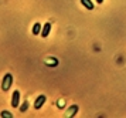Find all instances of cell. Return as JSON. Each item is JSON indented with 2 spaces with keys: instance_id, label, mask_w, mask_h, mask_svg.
<instances>
[{
  "instance_id": "1",
  "label": "cell",
  "mask_w": 126,
  "mask_h": 118,
  "mask_svg": "<svg viewBox=\"0 0 126 118\" xmlns=\"http://www.w3.org/2000/svg\"><path fill=\"white\" fill-rule=\"evenodd\" d=\"M12 83H13V75H12V74H6V75H4V78H3V81H1V90H3V91L10 90Z\"/></svg>"
},
{
  "instance_id": "2",
  "label": "cell",
  "mask_w": 126,
  "mask_h": 118,
  "mask_svg": "<svg viewBox=\"0 0 126 118\" xmlns=\"http://www.w3.org/2000/svg\"><path fill=\"white\" fill-rule=\"evenodd\" d=\"M20 104V91L14 90L13 91V97H12V105L13 108H17Z\"/></svg>"
},
{
  "instance_id": "3",
  "label": "cell",
  "mask_w": 126,
  "mask_h": 118,
  "mask_svg": "<svg viewBox=\"0 0 126 118\" xmlns=\"http://www.w3.org/2000/svg\"><path fill=\"white\" fill-rule=\"evenodd\" d=\"M46 95H40V97H37V100H35V102H34V108L35 110H40L43 105H44V102H46Z\"/></svg>"
},
{
  "instance_id": "4",
  "label": "cell",
  "mask_w": 126,
  "mask_h": 118,
  "mask_svg": "<svg viewBox=\"0 0 126 118\" xmlns=\"http://www.w3.org/2000/svg\"><path fill=\"white\" fill-rule=\"evenodd\" d=\"M50 31H51V23H46L44 27L41 28L40 36L41 37H47V36H50Z\"/></svg>"
},
{
  "instance_id": "5",
  "label": "cell",
  "mask_w": 126,
  "mask_h": 118,
  "mask_svg": "<svg viewBox=\"0 0 126 118\" xmlns=\"http://www.w3.org/2000/svg\"><path fill=\"white\" fill-rule=\"evenodd\" d=\"M81 4L84 6L85 9H88V10H94V3L91 0H81Z\"/></svg>"
},
{
  "instance_id": "6",
  "label": "cell",
  "mask_w": 126,
  "mask_h": 118,
  "mask_svg": "<svg viewBox=\"0 0 126 118\" xmlns=\"http://www.w3.org/2000/svg\"><path fill=\"white\" fill-rule=\"evenodd\" d=\"M41 33V24L40 23H35L34 26H33V34L34 36H38Z\"/></svg>"
},
{
  "instance_id": "7",
  "label": "cell",
  "mask_w": 126,
  "mask_h": 118,
  "mask_svg": "<svg viewBox=\"0 0 126 118\" xmlns=\"http://www.w3.org/2000/svg\"><path fill=\"white\" fill-rule=\"evenodd\" d=\"M77 111H78V107H77V105H74L71 110H68V115H69V117H74V114L77 113Z\"/></svg>"
},
{
  "instance_id": "8",
  "label": "cell",
  "mask_w": 126,
  "mask_h": 118,
  "mask_svg": "<svg viewBox=\"0 0 126 118\" xmlns=\"http://www.w3.org/2000/svg\"><path fill=\"white\" fill-rule=\"evenodd\" d=\"M1 117H6V118H12L13 115L10 113H7V111H1Z\"/></svg>"
},
{
  "instance_id": "9",
  "label": "cell",
  "mask_w": 126,
  "mask_h": 118,
  "mask_svg": "<svg viewBox=\"0 0 126 118\" xmlns=\"http://www.w3.org/2000/svg\"><path fill=\"white\" fill-rule=\"evenodd\" d=\"M26 110H27V102H24V105H21V107H20V111H21V113H24Z\"/></svg>"
},
{
  "instance_id": "10",
  "label": "cell",
  "mask_w": 126,
  "mask_h": 118,
  "mask_svg": "<svg viewBox=\"0 0 126 118\" xmlns=\"http://www.w3.org/2000/svg\"><path fill=\"white\" fill-rule=\"evenodd\" d=\"M96 3H98V4H102V3H103V0H96Z\"/></svg>"
}]
</instances>
